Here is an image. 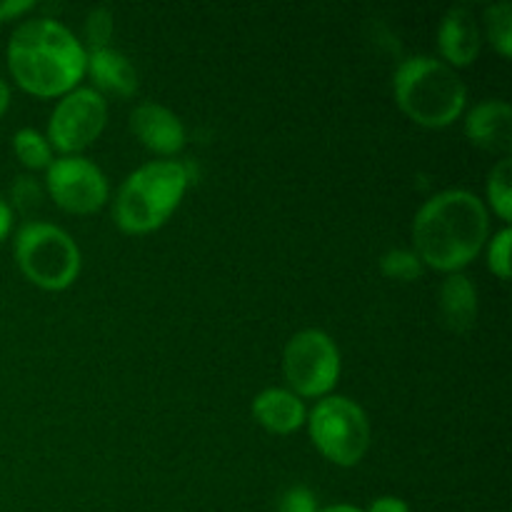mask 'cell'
Masks as SVG:
<instances>
[{"instance_id":"6da1fadb","label":"cell","mask_w":512,"mask_h":512,"mask_svg":"<svg viewBox=\"0 0 512 512\" xmlns=\"http://www.w3.org/2000/svg\"><path fill=\"white\" fill-rule=\"evenodd\" d=\"M490 235L488 205L465 188L430 195L413 218V250L425 268L463 273L485 248Z\"/></svg>"},{"instance_id":"7a4b0ae2","label":"cell","mask_w":512,"mask_h":512,"mask_svg":"<svg viewBox=\"0 0 512 512\" xmlns=\"http://www.w3.org/2000/svg\"><path fill=\"white\" fill-rule=\"evenodd\" d=\"M5 55L15 83L38 98H60L78 88L88 60L73 30L48 15L23 20L10 35Z\"/></svg>"},{"instance_id":"3957f363","label":"cell","mask_w":512,"mask_h":512,"mask_svg":"<svg viewBox=\"0 0 512 512\" xmlns=\"http://www.w3.org/2000/svg\"><path fill=\"white\" fill-rule=\"evenodd\" d=\"M400 110L423 128H445L468 108V88L455 68L435 55H410L393 75Z\"/></svg>"},{"instance_id":"277c9868","label":"cell","mask_w":512,"mask_h":512,"mask_svg":"<svg viewBox=\"0 0 512 512\" xmlns=\"http://www.w3.org/2000/svg\"><path fill=\"white\" fill-rule=\"evenodd\" d=\"M188 183V168L178 160H150L140 165L118 188L115 223L130 235L153 233L175 213Z\"/></svg>"},{"instance_id":"5b68a950","label":"cell","mask_w":512,"mask_h":512,"mask_svg":"<svg viewBox=\"0 0 512 512\" xmlns=\"http://www.w3.org/2000/svg\"><path fill=\"white\" fill-rule=\"evenodd\" d=\"M15 260L25 278L43 290H65L78 280L83 255L68 230L48 220H25L15 233Z\"/></svg>"},{"instance_id":"8992f818","label":"cell","mask_w":512,"mask_h":512,"mask_svg":"<svg viewBox=\"0 0 512 512\" xmlns=\"http://www.w3.org/2000/svg\"><path fill=\"white\" fill-rule=\"evenodd\" d=\"M315 448L340 468H353L365 458L373 440V428L355 400L345 395H325L305 418Z\"/></svg>"},{"instance_id":"52a82bcc","label":"cell","mask_w":512,"mask_h":512,"mask_svg":"<svg viewBox=\"0 0 512 512\" xmlns=\"http://www.w3.org/2000/svg\"><path fill=\"white\" fill-rule=\"evenodd\" d=\"M340 350L320 328L298 330L283 348V375L298 398H325L338 385Z\"/></svg>"},{"instance_id":"ba28073f","label":"cell","mask_w":512,"mask_h":512,"mask_svg":"<svg viewBox=\"0 0 512 512\" xmlns=\"http://www.w3.org/2000/svg\"><path fill=\"white\" fill-rule=\"evenodd\" d=\"M108 123V100L93 85H78L60 95L48 118L50 148L60 155H80L88 145L98 140Z\"/></svg>"},{"instance_id":"9c48e42d","label":"cell","mask_w":512,"mask_h":512,"mask_svg":"<svg viewBox=\"0 0 512 512\" xmlns=\"http://www.w3.org/2000/svg\"><path fill=\"white\" fill-rule=\"evenodd\" d=\"M45 190L63 210L98 213L108 203L110 185L103 170L85 155H60L45 168Z\"/></svg>"},{"instance_id":"30bf717a","label":"cell","mask_w":512,"mask_h":512,"mask_svg":"<svg viewBox=\"0 0 512 512\" xmlns=\"http://www.w3.org/2000/svg\"><path fill=\"white\" fill-rule=\"evenodd\" d=\"M130 130L148 150L158 155H175L185 145V125L168 105L143 100L130 113Z\"/></svg>"},{"instance_id":"8fae6325","label":"cell","mask_w":512,"mask_h":512,"mask_svg":"<svg viewBox=\"0 0 512 512\" xmlns=\"http://www.w3.org/2000/svg\"><path fill=\"white\" fill-rule=\"evenodd\" d=\"M465 135L473 145L508 158L512 148V108L508 100L488 98L465 110Z\"/></svg>"},{"instance_id":"7c38bea8","label":"cell","mask_w":512,"mask_h":512,"mask_svg":"<svg viewBox=\"0 0 512 512\" xmlns=\"http://www.w3.org/2000/svg\"><path fill=\"white\" fill-rule=\"evenodd\" d=\"M483 45V28L478 23V15L468 5H455L445 10L438 25V48L440 55L450 68H463L475 63Z\"/></svg>"},{"instance_id":"4fadbf2b","label":"cell","mask_w":512,"mask_h":512,"mask_svg":"<svg viewBox=\"0 0 512 512\" xmlns=\"http://www.w3.org/2000/svg\"><path fill=\"white\" fill-rule=\"evenodd\" d=\"M85 73L93 78V88L100 95L110 93L118 98H130L138 90V70L128 55L115 48L88 50Z\"/></svg>"},{"instance_id":"5bb4252c","label":"cell","mask_w":512,"mask_h":512,"mask_svg":"<svg viewBox=\"0 0 512 512\" xmlns=\"http://www.w3.org/2000/svg\"><path fill=\"white\" fill-rule=\"evenodd\" d=\"M478 288L465 273H448L440 283V320L450 333H468L478 320Z\"/></svg>"},{"instance_id":"9a60e30c","label":"cell","mask_w":512,"mask_h":512,"mask_svg":"<svg viewBox=\"0 0 512 512\" xmlns=\"http://www.w3.org/2000/svg\"><path fill=\"white\" fill-rule=\"evenodd\" d=\"M253 418L270 433L288 435L305 425L308 408H305V400L298 398L293 390L265 388L253 398Z\"/></svg>"},{"instance_id":"2e32d148","label":"cell","mask_w":512,"mask_h":512,"mask_svg":"<svg viewBox=\"0 0 512 512\" xmlns=\"http://www.w3.org/2000/svg\"><path fill=\"white\" fill-rule=\"evenodd\" d=\"M512 158H500L498 163L490 168L488 180H485V193H488V205L493 208V213L503 220L505 225H510L512 218Z\"/></svg>"},{"instance_id":"e0dca14e","label":"cell","mask_w":512,"mask_h":512,"mask_svg":"<svg viewBox=\"0 0 512 512\" xmlns=\"http://www.w3.org/2000/svg\"><path fill=\"white\" fill-rule=\"evenodd\" d=\"M485 35L490 45L498 50L503 58L512 55V3L510 0H498V3L485 5Z\"/></svg>"},{"instance_id":"ac0fdd59","label":"cell","mask_w":512,"mask_h":512,"mask_svg":"<svg viewBox=\"0 0 512 512\" xmlns=\"http://www.w3.org/2000/svg\"><path fill=\"white\" fill-rule=\"evenodd\" d=\"M13 150L20 163L30 170H45L53 163V148L48 138L35 128H20L13 135Z\"/></svg>"},{"instance_id":"d6986e66","label":"cell","mask_w":512,"mask_h":512,"mask_svg":"<svg viewBox=\"0 0 512 512\" xmlns=\"http://www.w3.org/2000/svg\"><path fill=\"white\" fill-rule=\"evenodd\" d=\"M378 268L385 278L400 280V283H413L423 278L425 265L415 255L413 248H390L378 258Z\"/></svg>"},{"instance_id":"ffe728a7","label":"cell","mask_w":512,"mask_h":512,"mask_svg":"<svg viewBox=\"0 0 512 512\" xmlns=\"http://www.w3.org/2000/svg\"><path fill=\"white\" fill-rule=\"evenodd\" d=\"M110 38H113V13L105 5H98L85 18V40H88V50L110 48Z\"/></svg>"},{"instance_id":"44dd1931","label":"cell","mask_w":512,"mask_h":512,"mask_svg":"<svg viewBox=\"0 0 512 512\" xmlns=\"http://www.w3.org/2000/svg\"><path fill=\"white\" fill-rule=\"evenodd\" d=\"M488 268L498 275L500 280L510 278V240L512 230L510 225H503L498 233H493V238H488Z\"/></svg>"},{"instance_id":"7402d4cb","label":"cell","mask_w":512,"mask_h":512,"mask_svg":"<svg viewBox=\"0 0 512 512\" xmlns=\"http://www.w3.org/2000/svg\"><path fill=\"white\" fill-rule=\"evenodd\" d=\"M10 198H13V205L20 213L30 215L35 208H40L43 185H40V180L33 178V175H20V178H15L13 188H10Z\"/></svg>"},{"instance_id":"603a6c76","label":"cell","mask_w":512,"mask_h":512,"mask_svg":"<svg viewBox=\"0 0 512 512\" xmlns=\"http://www.w3.org/2000/svg\"><path fill=\"white\" fill-rule=\"evenodd\" d=\"M278 512H318V500H315L313 490H308L305 485H295L283 493Z\"/></svg>"},{"instance_id":"cb8c5ba5","label":"cell","mask_w":512,"mask_h":512,"mask_svg":"<svg viewBox=\"0 0 512 512\" xmlns=\"http://www.w3.org/2000/svg\"><path fill=\"white\" fill-rule=\"evenodd\" d=\"M365 512H410V505L395 495H383V498H375Z\"/></svg>"},{"instance_id":"d4e9b609","label":"cell","mask_w":512,"mask_h":512,"mask_svg":"<svg viewBox=\"0 0 512 512\" xmlns=\"http://www.w3.org/2000/svg\"><path fill=\"white\" fill-rule=\"evenodd\" d=\"M33 0H0V23L10 18H18V15L28 13L33 8Z\"/></svg>"},{"instance_id":"484cf974","label":"cell","mask_w":512,"mask_h":512,"mask_svg":"<svg viewBox=\"0 0 512 512\" xmlns=\"http://www.w3.org/2000/svg\"><path fill=\"white\" fill-rule=\"evenodd\" d=\"M10 228H13V208L5 198H0V243L8 238Z\"/></svg>"},{"instance_id":"4316f807","label":"cell","mask_w":512,"mask_h":512,"mask_svg":"<svg viewBox=\"0 0 512 512\" xmlns=\"http://www.w3.org/2000/svg\"><path fill=\"white\" fill-rule=\"evenodd\" d=\"M8 105H10V88L8 83L0 78V118H3V113L8 110Z\"/></svg>"},{"instance_id":"83f0119b","label":"cell","mask_w":512,"mask_h":512,"mask_svg":"<svg viewBox=\"0 0 512 512\" xmlns=\"http://www.w3.org/2000/svg\"><path fill=\"white\" fill-rule=\"evenodd\" d=\"M318 512H365L358 505H348V503H338V505H328V508H318Z\"/></svg>"}]
</instances>
